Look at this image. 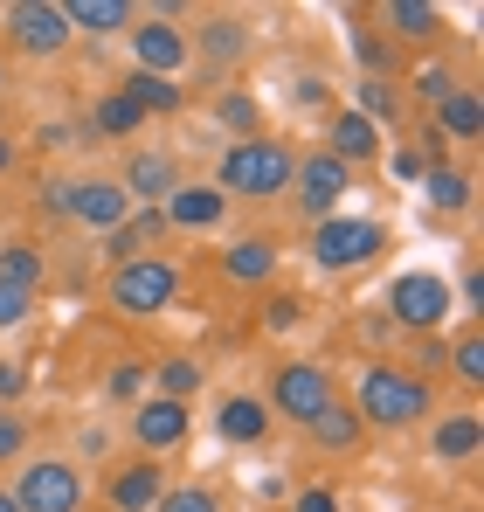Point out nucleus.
Segmentation results:
<instances>
[{
	"instance_id": "obj_1",
	"label": "nucleus",
	"mask_w": 484,
	"mask_h": 512,
	"mask_svg": "<svg viewBox=\"0 0 484 512\" xmlns=\"http://www.w3.org/2000/svg\"><path fill=\"white\" fill-rule=\"evenodd\" d=\"M353 416L367 423V436L381 429V436H402V429H422L436 416V388H429V374L422 367H402V360H367L360 374H353Z\"/></svg>"
},
{
	"instance_id": "obj_2",
	"label": "nucleus",
	"mask_w": 484,
	"mask_h": 512,
	"mask_svg": "<svg viewBox=\"0 0 484 512\" xmlns=\"http://www.w3.org/2000/svg\"><path fill=\"white\" fill-rule=\"evenodd\" d=\"M291 173H298V146L277 139V132H263V139L222 146L215 187H222L229 201H284V194H291Z\"/></svg>"
},
{
	"instance_id": "obj_3",
	"label": "nucleus",
	"mask_w": 484,
	"mask_h": 512,
	"mask_svg": "<svg viewBox=\"0 0 484 512\" xmlns=\"http://www.w3.org/2000/svg\"><path fill=\"white\" fill-rule=\"evenodd\" d=\"M180 291H187V270L173 256H139V263H118L104 277V305L118 319H160L180 305Z\"/></svg>"
},
{
	"instance_id": "obj_4",
	"label": "nucleus",
	"mask_w": 484,
	"mask_h": 512,
	"mask_svg": "<svg viewBox=\"0 0 484 512\" xmlns=\"http://www.w3.org/2000/svg\"><path fill=\"white\" fill-rule=\"evenodd\" d=\"M7 499L21 512H83L90 506V478H83L77 457H21L14 478H7Z\"/></svg>"
},
{
	"instance_id": "obj_5",
	"label": "nucleus",
	"mask_w": 484,
	"mask_h": 512,
	"mask_svg": "<svg viewBox=\"0 0 484 512\" xmlns=\"http://www.w3.org/2000/svg\"><path fill=\"white\" fill-rule=\"evenodd\" d=\"M381 250H388V222H374V215H325V222H312V236H305V256H312V270H325V277L367 270Z\"/></svg>"
},
{
	"instance_id": "obj_6",
	"label": "nucleus",
	"mask_w": 484,
	"mask_h": 512,
	"mask_svg": "<svg viewBox=\"0 0 484 512\" xmlns=\"http://www.w3.org/2000/svg\"><path fill=\"white\" fill-rule=\"evenodd\" d=\"M450 277L443 270H402L395 284H388V298H381V319L395 326V333H415V340H436L443 326H450Z\"/></svg>"
},
{
	"instance_id": "obj_7",
	"label": "nucleus",
	"mask_w": 484,
	"mask_h": 512,
	"mask_svg": "<svg viewBox=\"0 0 484 512\" xmlns=\"http://www.w3.org/2000/svg\"><path fill=\"white\" fill-rule=\"evenodd\" d=\"M325 402H339V381H332L325 360H277V367H270V395H263L270 423L305 429Z\"/></svg>"
},
{
	"instance_id": "obj_8",
	"label": "nucleus",
	"mask_w": 484,
	"mask_h": 512,
	"mask_svg": "<svg viewBox=\"0 0 484 512\" xmlns=\"http://www.w3.org/2000/svg\"><path fill=\"white\" fill-rule=\"evenodd\" d=\"M249 49H256V28L242 14H194V28H187V56L201 63V77L215 90L249 63Z\"/></svg>"
},
{
	"instance_id": "obj_9",
	"label": "nucleus",
	"mask_w": 484,
	"mask_h": 512,
	"mask_svg": "<svg viewBox=\"0 0 484 512\" xmlns=\"http://www.w3.org/2000/svg\"><path fill=\"white\" fill-rule=\"evenodd\" d=\"M0 35H7L14 56H35V63H56L77 42L70 21H63V0H14V7H0Z\"/></svg>"
},
{
	"instance_id": "obj_10",
	"label": "nucleus",
	"mask_w": 484,
	"mask_h": 512,
	"mask_svg": "<svg viewBox=\"0 0 484 512\" xmlns=\"http://www.w3.org/2000/svg\"><path fill=\"white\" fill-rule=\"evenodd\" d=\"M353 180H360L353 167H339L332 153L312 146V153H298V173H291V194H284V201H291L298 222L312 229V222H325V215H339V201L353 194Z\"/></svg>"
},
{
	"instance_id": "obj_11",
	"label": "nucleus",
	"mask_w": 484,
	"mask_h": 512,
	"mask_svg": "<svg viewBox=\"0 0 484 512\" xmlns=\"http://www.w3.org/2000/svg\"><path fill=\"white\" fill-rule=\"evenodd\" d=\"M125 49H132V70H146V77H180L194 63L187 56V28L166 21V14H139L125 28Z\"/></svg>"
},
{
	"instance_id": "obj_12",
	"label": "nucleus",
	"mask_w": 484,
	"mask_h": 512,
	"mask_svg": "<svg viewBox=\"0 0 484 512\" xmlns=\"http://www.w3.org/2000/svg\"><path fill=\"white\" fill-rule=\"evenodd\" d=\"M125 416H132V423H125L132 429V450H139V457H160V464L194 436V409H187V402H166V395H146V402L125 409Z\"/></svg>"
},
{
	"instance_id": "obj_13",
	"label": "nucleus",
	"mask_w": 484,
	"mask_h": 512,
	"mask_svg": "<svg viewBox=\"0 0 484 512\" xmlns=\"http://www.w3.org/2000/svg\"><path fill=\"white\" fill-rule=\"evenodd\" d=\"M229 208H236V201H229L215 180H180V187L166 194L160 215H166L173 236H222V229H229Z\"/></svg>"
},
{
	"instance_id": "obj_14",
	"label": "nucleus",
	"mask_w": 484,
	"mask_h": 512,
	"mask_svg": "<svg viewBox=\"0 0 484 512\" xmlns=\"http://www.w3.org/2000/svg\"><path fill=\"white\" fill-rule=\"evenodd\" d=\"M111 180L125 187L132 208H166V194H173L187 173H180V160H173V146H132L125 167L111 173Z\"/></svg>"
},
{
	"instance_id": "obj_15",
	"label": "nucleus",
	"mask_w": 484,
	"mask_h": 512,
	"mask_svg": "<svg viewBox=\"0 0 484 512\" xmlns=\"http://www.w3.org/2000/svg\"><path fill=\"white\" fill-rule=\"evenodd\" d=\"M422 450H429V464H450V471L478 464V450H484L478 402H464V409H436V416H429V429H422Z\"/></svg>"
},
{
	"instance_id": "obj_16",
	"label": "nucleus",
	"mask_w": 484,
	"mask_h": 512,
	"mask_svg": "<svg viewBox=\"0 0 484 512\" xmlns=\"http://www.w3.org/2000/svg\"><path fill=\"white\" fill-rule=\"evenodd\" d=\"M166 464L160 457H125L104 471V512H153L166 499Z\"/></svg>"
},
{
	"instance_id": "obj_17",
	"label": "nucleus",
	"mask_w": 484,
	"mask_h": 512,
	"mask_svg": "<svg viewBox=\"0 0 484 512\" xmlns=\"http://www.w3.org/2000/svg\"><path fill=\"white\" fill-rule=\"evenodd\" d=\"M125 215H132V201H125V187H118L111 173H77V180H70V222H77V229L111 236Z\"/></svg>"
},
{
	"instance_id": "obj_18",
	"label": "nucleus",
	"mask_w": 484,
	"mask_h": 512,
	"mask_svg": "<svg viewBox=\"0 0 484 512\" xmlns=\"http://www.w3.org/2000/svg\"><path fill=\"white\" fill-rule=\"evenodd\" d=\"M319 153H332L339 167L360 173V167H381L388 139H381V132H374L360 111H346V104H339V111H325V146H319Z\"/></svg>"
},
{
	"instance_id": "obj_19",
	"label": "nucleus",
	"mask_w": 484,
	"mask_h": 512,
	"mask_svg": "<svg viewBox=\"0 0 484 512\" xmlns=\"http://www.w3.org/2000/svg\"><path fill=\"white\" fill-rule=\"evenodd\" d=\"M104 243V263L118 270V263H139V256H160L166 243H173V229H166V215L160 208H132L111 236H97Z\"/></svg>"
},
{
	"instance_id": "obj_20",
	"label": "nucleus",
	"mask_w": 484,
	"mask_h": 512,
	"mask_svg": "<svg viewBox=\"0 0 484 512\" xmlns=\"http://www.w3.org/2000/svg\"><path fill=\"white\" fill-rule=\"evenodd\" d=\"M277 263H284V250H277L270 236H236L229 250H215L222 284H236V291H263V284L277 277Z\"/></svg>"
},
{
	"instance_id": "obj_21",
	"label": "nucleus",
	"mask_w": 484,
	"mask_h": 512,
	"mask_svg": "<svg viewBox=\"0 0 484 512\" xmlns=\"http://www.w3.org/2000/svg\"><path fill=\"white\" fill-rule=\"evenodd\" d=\"M374 28L388 35V42H408V49H429V42H443V7H429V0H381L374 7Z\"/></svg>"
},
{
	"instance_id": "obj_22",
	"label": "nucleus",
	"mask_w": 484,
	"mask_h": 512,
	"mask_svg": "<svg viewBox=\"0 0 484 512\" xmlns=\"http://www.w3.org/2000/svg\"><path fill=\"white\" fill-rule=\"evenodd\" d=\"M429 132L457 153V146H478L484 139V104H478V84H457L436 111H429Z\"/></svg>"
},
{
	"instance_id": "obj_23",
	"label": "nucleus",
	"mask_w": 484,
	"mask_h": 512,
	"mask_svg": "<svg viewBox=\"0 0 484 512\" xmlns=\"http://www.w3.org/2000/svg\"><path fill=\"white\" fill-rule=\"evenodd\" d=\"M90 139H118V146H139V132H146V111L125 97L118 84H104L90 97V125H83Z\"/></svg>"
},
{
	"instance_id": "obj_24",
	"label": "nucleus",
	"mask_w": 484,
	"mask_h": 512,
	"mask_svg": "<svg viewBox=\"0 0 484 512\" xmlns=\"http://www.w3.org/2000/svg\"><path fill=\"white\" fill-rule=\"evenodd\" d=\"M305 436H312V450H325V457H360L367 423H360V416H353V402L339 395V402H325L319 416L305 423Z\"/></svg>"
},
{
	"instance_id": "obj_25",
	"label": "nucleus",
	"mask_w": 484,
	"mask_h": 512,
	"mask_svg": "<svg viewBox=\"0 0 484 512\" xmlns=\"http://www.w3.org/2000/svg\"><path fill=\"white\" fill-rule=\"evenodd\" d=\"M215 436H222L229 450H256V443L270 436L263 395H222V402H215Z\"/></svg>"
},
{
	"instance_id": "obj_26",
	"label": "nucleus",
	"mask_w": 484,
	"mask_h": 512,
	"mask_svg": "<svg viewBox=\"0 0 484 512\" xmlns=\"http://www.w3.org/2000/svg\"><path fill=\"white\" fill-rule=\"evenodd\" d=\"M63 21H70V35L111 42V35H125V28L139 21V7H132V0H63Z\"/></svg>"
},
{
	"instance_id": "obj_27",
	"label": "nucleus",
	"mask_w": 484,
	"mask_h": 512,
	"mask_svg": "<svg viewBox=\"0 0 484 512\" xmlns=\"http://www.w3.org/2000/svg\"><path fill=\"white\" fill-rule=\"evenodd\" d=\"M422 201H429V215H471V201H478V173L471 167H429L422 173Z\"/></svg>"
},
{
	"instance_id": "obj_28",
	"label": "nucleus",
	"mask_w": 484,
	"mask_h": 512,
	"mask_svg": "<svg viewBox=\"0 0 484 512\" xmlns=\"http://www.w3.org/2000/svg\"><path fill=\"white\" fill-rule=\"evenodd\" d=\"M0 284L42 298V284H49V250H42L35 236H0Z\"/></svg>"
},
{
	"instance_id": "obj_29",
	"label": "nucleus",
	"mask_w": 484,
	"mask_h": 512,
	"mask_svg": "<svg viewBox=\"0 0 484 512\" xmlns=\"http://www.w3.org/2000/svg\"><path fill=\"white\" fill-rule=\"evenodd\" d=\"M118 90H125L146 118H180V111H187V97H194L180 77H146V70H125V77H118Z\"/></svg>"
},
{
	"instance_id": "obj_30",
	"label": "nucleus",
	"mask_w": 484,
	"mask_h": 512,
	"mask_svg": "<svg viewBox=\"0 0 484 512\" xmlns=\"http://www.w3.org/2000/svg\"><path fill=\"white\" fill-rule=\"evenodd\" d=\"M346 111H360L374 132H395V125H402V111H408V97H402V84H395V77H360Z\"/></svg>"
},
{
	"instance_id": "obj_31",
	"label": "nucleus",
	"mask_w": 484,
	"mask_h": 512,
	"mask_svg": "<svg viewBox=\"0 0 484 512\" xmlns=\"http://www.w3.org/2000/svg\"><path fill=\"white\" fill-rule=\"evenodd\" d=\"M215 125L229 132V146H236V139H263V132H270V125H263V104H256L242 84H222V90H215Z\"/></svg>"
},
{
	"instance_id": "obj_32",
	"label": "nucleus",
	"mask_w": 484,
	"mask_h": 512,
	"mask_svg": "<svg viewBox=\"0 0 484 512\" xmlns=\"http://www.w3.org/2000/svg\"><path fill=\"white\" fill-rule=\"evenodd\" d=\"M201 381H208V367H201L194 353H166V360H153V395H166V402H194Z\"/></svg>"
},
{
	"instance_id": "obj_33",
	"label": "nucleus",
	"mask_w": 484,
	"mask_h": 512,
	"mask_svg": "<svg viewBox=\"0 0 484 512\" xmlns=\"http://www.w3.org/2000/svg\"><path fill=\"white\" fill-rule=\"evenodd\" d=\"M153 395V360H118L104 374V409H139Z\"/></svg>"
},
{
	"instance_id": "obj_34",
	"label": "nucleus",
	"mask_w": 484,
	"mask_h": 512,
	"mask_svg": "<svg viewBox=\"0 0 484 512\" xmlns=\"http://www.w3.org/2000/svg\"><path fill=\"white\" fill-rule=\"evenodd\" d=\"M443 360H450V374L478 395L484 388V333H478V319H464V333H457V346H443Z\"/></svg>"
},
{
	"instance_id": "obj_35",
	"label": "nucleus",
	"mask_w": 484,
	"mask_h": 512,
	"mask_svg": "<svg viewBox=\"0 0 484 512\" xmlns=\"http://www.w3.org/2000/svg\"><path fill=\"white\" fill-rule=\"evenodd\" d=\"M457 84H464V77H457L450 63H415V70H408V90H402V97H415V104H429V111H436V104H443V97H450Z\"/></svg>"
},
{
	"instance_id": "obj_36",
	"label": "nucleus",
	"mask_w": 484,
	"mask_h": 512,
	"mask_svg": "<svg viewBox=\"0 0 484 512\" xmlns=\"http://www.w3.org/2000/svg\"><path fill=\"white\" fill-rule=\"evenodd\" d=\"M353 56H360V77H395V42L388 35L353 28Z\"/></svg>"
},
{
	"instance_id": "obj_37",
	"label": "nucleus",
	"mask_w": 484,
	"mask_h": 512,
	"mask_svg": "<svg viewBox=\"0 0 484 512\" xmlns=\"http://www.w3.org/2000/svg\"><path fill=\"white\" fill-rule=\"evenodd\" d=\"M153 512H222V492L215 485H166V499Z\"/></svg>"
},
{
	"instance_id": "obj_38",
	"label": "nucleus",
	"mask_w": 484,
	"mask_h": 512,
	"mask_svg": "<svg viewBox=\"0 0 484 512\" xmlns=\"http://www.w3.org/2000/svg\"><path fill=\"white\" fill-rule=\"evenodd\" d=\"M35 312H42V298H35V291H14V284H0V333H21Z\"/></svg>"
},
{
	"instance_id": "obj_39",
	"label": "nucleus",
	"mask_w": 484,
	"mask_h": 512,
	"mask_svg": "<svg viewBox=\"0 0 484 512\" xmlns=\"http://www.w3.org/2000/svg\"><path fill=\"white\" fill-rule=\"evenodd\" d=\"M21 457H28V416L0 409V471H14Z\"/></svg>"
},
{
	"instance_id": "obj_40",
	"label": "nucleus",
	"mask_w": 484,
	"mask_h": 512,
	"mask_svg": "<svg viewBox=\"0 0 484 512\" xmlns=\"http://www.w3.org/2000/svg\"><path fill=\"white\" fill-rule=\"evenodd\" d=\"M111 443H118V436H111V423H83V429H77V464L111 457Z\"/></svg>"
},
{
	"instance_id": "obj_41",
	"label": "nucleus",
	"mask_w": 484,
	"mask_h": 512,
	"mask_svg": "<svg viewBox=\"0 0 484 512\" xmlns=\"http://www.w3.org/2000/svg\"><path fill=\"white\" fill-rule=\"evenodd\" d=\"M35 208H42V222H70V180H42Z\"/></svg>"
},
{
	"instance_id": "obj_42",
	"label": "nucleus",
	"mask_w": 484,
	"mask_h": 512,
	"mask_svg": "<svg viewBox=\"0 0 484 512\" xmlns=\"http://www.w3.org/2000/svg\"><path fill=\"white\" fill-rule=\"evenodd\" d=\"M388 173H395V180H422V173H429V160L415 153V139H402V146H388Z\"/></svg>"
},
{
	"instance_id": "obj_43",
	"label": "nucleus",
	"mask_w": 484,
	"mask_h": 512,
	"mask_svg": "<svg viewBox=\"0 0 484 512\" xmlns=\"http://www.w3.org/2000/svg\"><path fill=\"white\" fill-rule=\"evenodd\" d=\"M28 395V360H0V409H14Z\"/></svg>"
},
{
	"instance_id": "obj_44",
	"label": "nucleus",
	"mask_w": 484,
	"mask_h": 512,
	"mask_svg": "<svg viewBox=\"0 0 484 512\" xmlns=\"http://www.w3.org/2000/svg\"><path fill=\"white\" fill-rule=\"evenodd\" d=\"M291 97H298V104H305V111H319V104H325V111H332V84H325L319 70H305V77H298V84H291Z\"/></svg>"
},
{
	"instance_id": "obj_45",
	"label": "nucleus",
	"mask_w": 484,
	"mask_h": 512,
	"mask_svg": "<svg viewBox=\"0 0 484 512\" xmlns=\"http://www.w3.org/2000/svg\"><path fill=\"white\" fill-rule=\"evenodd\" d=\"M298 319H305V305H298V298H270V305H263V326H270V333H291Z\"/></svg>"
},
{
	"instance_id": "obj_46",
	"label": "nucleus",
	"mask_w": 484,
	"mask_h": 512,
	"mask_svg": "<svg viewBox=\"0 0 484 512\" xmlns=\"http://www.w3.org/2000/svg\"><path fill=\"white\" fill-rule=\"evenodd\" d=\"M291 512H339V492L332 485H305V492H291Z\"/></svg>"
},
{
	"instance_id": "obj_47",
	"label": "nucleus",
	"mask_w": 484,
	"mask_h": 512,
	"mask_svg": "<svg viewBox=\"0 0 484 512\" xmlns=\"http://www.w3.org/2000/svg\"><path fill=\"white\" fill-rule=\"evenodd\" d=\"M35 139H42V146H56V153H63V146H83V139H90V132H83V125H70V118H56V125H42V132H35Z\"/></svg>"
},
{
	"instance_id": "obj_48",
	"label": "nucleus",
	"mask_w": 484,
	"mask_h": 512,
	"mask_svg": "<svg viewBox=\"0 0 484 512\" xmlns=\"http://www.w3.org/2000/svg\"><path fill=\"white\" fill-rule=\"evenodd\" d=\"M14 167H21V139H14V132H0V180H7Z\"/></svg>"
},
{
	"instance_id": "obj_49",
	"label": "nucleus",
	"mask_w": 484,
	"mask_h": 512,
	"mask_svg": "<svg viewBox=\"0 0 484 512\" xmlns=\"http://www.w3.org/2000/svg\"><path fill=\"white\" fill-rule=\"evenodd\" d=\"M0 512H21V506H14V499H7V485H0Z\"/></svg>"
},
{
	"instance_id": "obj_50",
	"label": "nucleus",
	"mask_w": 484,
	"mask_h": 512,
	"mask_svg": "<svg viewBox=\"0 0 484 512\" xmlns=\"http://www.w3.org/2000/svg\"><path fill=\"white\" fill-rule=\"evenodd\" d=\"M0 90H7V56H0Z\"/></svg>"
},
{
	"instance_id": "obj_51",
	"label": "nucleus",
	"mask_w": 484,
	"mask_h": 512,
	"mask_svg": "<svg viewBox=\"0 0 484 512\" xmlns=\"http://www.w3.org/2000/svg\"><path fill=\"white\" fill-rule=\"evenodd\" d=\"M83 512H104V506H83Z\"/></svg>"
}]
</instances>
